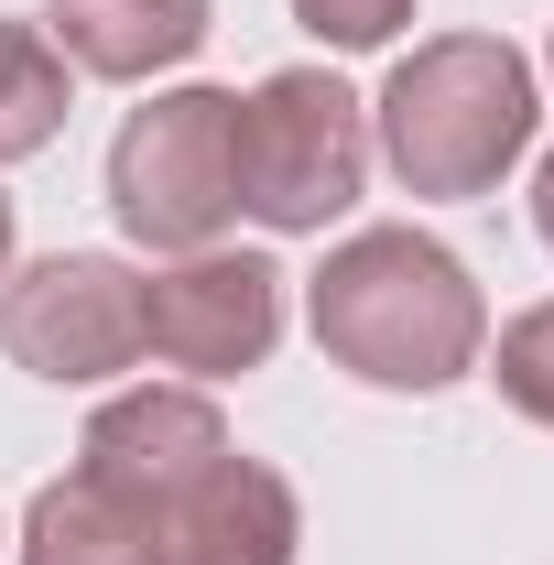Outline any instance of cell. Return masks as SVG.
<instances>
[{"instance_id":"9","label":"cell","mask_w":554,"mask_h":565,"mask_svg":"<svg viewBox=\"0 0 554 565\" xmlns=\"http://www.w3.org/2000/svg\"><path fill=\"white\" fill-rule=\"evenodd\" d=\"M44 33L76 76H109V87H141V76L185 66L207 44V0H44Z\"/></svg>"},{"instance_id":"2","label":"cell","mask_w":554,"mask_h":565,"mask_svg":"<svg viewBox=\"0 0 554 565\" xmlns=\"http://www.w3.org/2000/svg\"><path fill=\"white\" fill-rule=\"evenodd\" d=\"M544 131V87L522 66V44L500 33H435L370 98V152L403 174V196H489Z\"/></svg>"},{"instance_id":"7","label":"cell","mask_w":554,"mask_h":565,"mask_svg":"<svg viewBox=\"0 0 554 565\" xmlns=\"http://www.w3.org/2000/svg\"><path fill=\"white\" fill-rule=\"evenodd\" d=\"M217 457H228V424H217L207 392H120V403H98V424H87V446H76V468L98 479L109 500H131L141 522L163 533V511L207 479Z\"/></svg>"},{"instance_id":"13","label":"cell","mask_w":554,"mask_h":565,"mask_svg":"<svg viewBox=\"0 0 554 565\" xmlns=\"http://www.w3.org/2000/svg\"><path fill=\"white\" fill-rule=\"evenodd\" d=\"M294 22H305L327 55H381V44L414 22V0H294Z\"/></svg>"},{"instance_id":"14","label":"cell","mask_w":554,"mask_h":565,"mask_svg":"<svg viewBox=\"0 0 554 565\" xmlns=\"http://www.w3.org/2000/svg\"><path fill=\"white\" fill-rule=\"evenodd\" d=\"M533 239H544V250H554V152H544V163H533Z\"/></svg>"},{"instance_id":"5","label":"cell","mask_w":554,"mask_h":565,"mask_svg":"<svg viewBox=\"0 0 554 565\" xmlns=\"http://www.w3.org/2000/svg\"><path fill=\"white\" fill-rule=\"evenodd\" d=\"M0 349L33 381H120L141 359V273L109 250H44L33 273L0 282Z\"/></svg>"},{"instance_id":"1","label":"cell","mask_w":554,"mask_h":565,"mask_svg":"<svg viewBox=\"0 0 554 565\" xmlns=\"http://www.w3.org/2000/svg\"><path fill=\"white\" fill-rule=\"evenodd\" d=\"M305 316H316V349L370 392H446L489 349V305L468 282V262L446 239H424V228L338 239L316 294H305Z\"/></svg>"},{"instance_id":"12","label":"cell","mask_w":554,"mask_h":565,"mask_svg":"<svg viewBox=\"0 0 554 565\" xmlns=\"http://www.w3.org/2000/svg\"><path fill=\"white\" fill-rule=\"evenodd\" d=\"M479 359H489V381H500V403L554 435V305H522L500 327V349H479Z\"/></svg>"},{"instance_id":"8","label":"cell","mask_w":554,"mask_h":565,"mask_svg":"<svg viewBox=\"0 0 554 565\" xmlns=\"http://www.w3.org/2000/svg\"><path fill=\"white\" fill-rule=\"evenodd\" d=\"M152 555L163 565H294L305 555V500H294L283 468H262V457L228 446L207 479L163 511Z\"/></svg>"},{"instance_id":"15","label":"cell","mask_w":554,"mask_h":565,"mask_svg":"<svg viewBox=\"0 0 554 565\" xmlns=\"http://www.w3.org/2000/svg\"><path fill=\"white\" fill-rule=\"evenodd\" d=\"M0 273H11V196H0Z\"/></svg>"},{"instance_id":"3","label":"cell","mask_w":554,"mask_h":565,"mask_svg":"<svg viewBox=\"0 0 554 565\" xmlns=\"http://www.w3.org/2000/svg\"><path fill=\"white\" fill-rule=\"evenodd\" d=\"M228 152H239V207L262 228H283V239H305V228L359 207V185H370V109L327 66H283L239 98Z\"/></svg>"},{"instance_id":"16","label":"cell","mask_w":554,"mask_h":565,"mask_svg":"<svg viewBox=\"0 0 554 565\" xmlns=\"http://www.w3.org/2000/svg\"><path fill=\"white\" fill-rule=\"evenodd\" d=\"M0 555H11V533H0Z\"/></svg>"},{"instance_id":"10","label":"cell","mask_w":554,"mask_h":565,"mask_svg":"<svg viewBox=\"0 0 554 565\" xmlns=\"http://www.w3.org/2000/svg\"><path fill=\"white\" fill-rule=\"evenodd\" d=\"M11 565H163V555H152V522H141L131 500H109L76 468L55 490H33L22 533H11Z\"/></svg>"},{"instance_id":"6","label":"cell","mask_w":554,"mask_h":565,"mask_svg":"<svg viewBox=\"0 0 554 565\" xmlns=\"http://www.w3.org/2000/svg\"><path fill=\"white\" fill-rule=\"evenodd\" d=\"M141 349L185 381H239L283 349V273L262 250H185L141 282Z\"/></svg>"},{"instance_id":"17","label":"cell","mask_w":554,"mask_h":565,"mask_svg":"<svg viewBox=\"0 0 554 565\" xmlns=\"http://www.w3.org/2000/svg\"><path fill=\"white\" fill-rule=\"evenodd\" d=\"M544 66H554V55H544Z\"/></svg>"},{"instance_id":"4","label":"cell","mask_w":554,"mask_h":565,"mask_svg":"<svg viewBox=\"0 0 554 565\" xmlns=\"http://www.w3.org/2000/svg\"><path fill=\"white\" fill-rule=\"evenodd\" d=\"M239 98L228 87H163L152 109L120 120L109 141V207L141 250H217V228L239 217Z\"/></svg>"},{"instance_id":"11","label":"cell","mask_w":554,"mask_h":565,"mask_svg":"<svg viewBox=\"0 0 554 565\" xmlns=\"http://www.w3.org/2000/svg\"><path fill=\"white\" fill-rule=\"evenodd\" d=\"M66 98H76V66L55 55V33L0 22V163H22L66 131Z\"/></svg>"}]
</instances>
